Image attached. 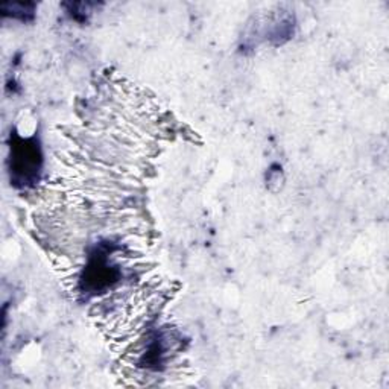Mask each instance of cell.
<instances>
[{"instance_id":"obj_1","label":"cell","mask_w":389,"mask_h":389,"mask_svg":"<svg viewBox=\"0 0 389 389\" xmlns=\"http://www.w3.org/2000/svg\"><path fill=\"white\" fill-rule=\"evenodd\" d=\"M3 8L11 9L12 15H22L23 20L26 18L28 14L32 15V12H34V5H31V3H26V5L25 3H9V5H5Z\"/></svg>"}]
</instances>
